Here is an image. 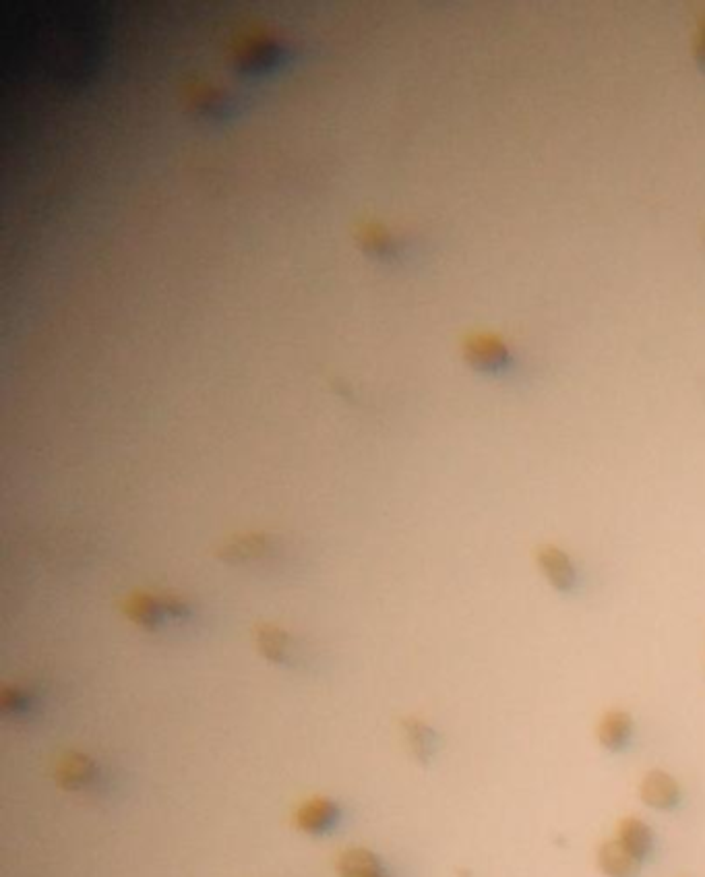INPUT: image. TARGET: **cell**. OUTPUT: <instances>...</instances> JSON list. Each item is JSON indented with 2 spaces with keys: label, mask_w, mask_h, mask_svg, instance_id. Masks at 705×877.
<instances>
[{
  "label": "cell",
  "mask_w": 705,
  "mask_h": 877,
  "mask_svg": "<svg viewBox=\"0 0 705 877\" xmlns=\"http://www.w3.org/2000/svg\"><path fill=\"white\" fill-rule=\"evenodd\" d=\"M635 724L629 712L625 710H608L598 722V741L608 751H621L633 739Z\"/></svg>",
  "instance_id": "10"
},
{
  "label": "cell",
  "mask_w": 705,
  "mask_h": 877,
  "mask_svg": "<svg viewBox=\"0 0 705 877\" xmlns=\"http://www.w3.org/2000/svg\"><path fill=\"white\" fill-rule=\"evenodd\" d=\"M36 708V695L21 685H5L0 691V710L5 716L23 718Z\"/></svg>",
  "instance_id": "14"
},
{
  "label": "cell",
  "mask_w": 705,
  "mask_h": 877,
  "mask_svg": "<svg viewBox=\"0 0 705 877\" xmlns=\"http://www.w3.org/2000/svg\"><path fill=\"white\" fill-rule=\"evenodd\" d=\"M253 642L257 652L267 662L278 664V667L296 669L306 656V650L296 635L278 623H257L253 627Z\"/></svg>",
  "instance_id": "3"
},
{
  "label": "cell",
  "mask_w": 705,
  "mask_h": 877,
  "mask_svg": "<svg viewBox=\"0 0 705 877\" xmlns=\"http://www.w3.org/2000/svg\"><path fill=\"white\" fill-rule=\"evenodd\" d=\"M102 780V766L85 751H65L54 762V782L67 793H89L98 789Z\"/></svg>",
  "instance_id": "4"
},
{
  "label": "cell",
  "mask_w": 705,
  "mask_h": 877,
  "mask_svg": "<svg viewBox=\"0 0 705 877\" xmlns=\"http://www.w3.org/2000/svg\"><path fill=\"white\" fill-rule=\"evenodd\" d=\"M536 565L544 580L561 594H569L579 584L577 565L567 551L557 544H542L536 551Z\"/></svg>",
  "instance_id": "7"
},
{
  "label": "cell",
  "mask_w": 705,
  "mask_h": 877,
  "mask_svg": "<svg viewBox=\"0 0 705 877\" xmlns=\"http://www.w3.org/2000/svg\"><path fill=\"white\" fill-rule=\"evenodd\" d=\"M400 724H402L406 745L414 758L420 764L431 762L435 751H437V733L433 731L431 724H426L424 720L414 718V716L402 718Z\"/></svg>",
  "instance_id": "11"
},
{
  "label": "cell",
  "mask_w": 705,
  "mask_h": 877,
  "mask_svg": "<svg viewBox=\"0 0 705 877\" xmlns=\"http://www.w3.org/2000/svg\"><path fill=\"white\" fill-rule=\"evenodd\" d=\"M342 822V807L335 799L313 795L302 799L292 811V826L309 836H323Z\"/></svg>",
  "instance_id": "5"
},
{
  "label": "cell",
  "mask_w": 705,
  "mask_h": 877,
  "mask_svg": "<svg viewBox=\"0 0 705 877\" xmlns=\"http://www.w3.org/2000/svg\"><path fill=\"white\" fill-rule=\"evenodd\" d=\"M693 52L699 60V65L705 67V9L699 13L697 17V29H695V42H693Z\"/></svg>",
  "instance_id": "16"
},
{
  "label": "cell",
  "mask_w": 705,
  "mask_h": 877,
  "mask_svg": "<svg viewBox=\"0 0 705 877\" xmlns=\"http://www.w3.org/2000/svg\"><path fill=\"white\" fill-rule=\"evenodd\" d=\"M462 356L466 365L478 373L501 375L513 367V350L509 342L488 329H474L462 338Z\"/></svg>",
  "instance_id": "2"
},
{
  "label": "cell",
  "mask_w": 705,
  "mask_h": 877,
  "mask_svg": "<svg viewBox=\"0 0 705 877\" xmlns=\"http://www.w3.org/2000/svg\"><path fill=\"white\" fill-rule=\"evenodd\" d=\"M598 865L608 877H637L639 873V859L633 857L619 840H610L600 846Z\"/></svg>",
  "instance_id": "12"
},
{
  "label": "cell",
  "mask_w": 705,
  "mask_h": 877,
  "mask_svg": "<svg viewBox=\"0 0 705 877\" xmlns=\"http://www.w3.org/2000/svg\"><path fill=\"white\" fill-rule=\"evenodd\" d=\"M617 840L639 861L650 857V853L654 849V834H652L650 826L639 818H625L619 824Z\"/></svg>",
  "instance_id": "13"
},
{
  "label": "cell",
  "mask_w": 705,
  "mask_h": 877,
  "mask_svg": "<svg viewBox=\"0 0 705 877\" xmlns=\"http://www.w3.org/2000/svg\"><path fill=\"white\" fill-rule=\"evenodd\" d=\"M120 613L143 631H160L172 623L191 621L195 609L189 598L174 592L133 590L120 600Z\"/></svg>",
  "instance_id": "1"
},
{
  "label": "cell",
  "mask_w": 705,
  "mask_h": 877,
  "mask_svg": "<svg viewBox=\"0 0 705 877\" xmlns=\"http://www.w3.org/2000/svg\"><path fill=\"white\" fill-rule=\"evenodd\" d=\"M335 873L340 877H385L389 875L381 857L362 846L344 849L335 857Z\"/></svg>",
  "instance_id": "8"
},
{
  "label": "cell",
  "mask_w": 705,
  "mask_h": 877,
  "mask_svg": "<svg viewBox=\"0 0 705 877\" xmlns=\"http://www.w3.org/2000/svg\"><path fill=\"white\" fill-rule=\"evenodd\" d=\"M385 877H389V875H385Z\"/></svg>",
  "instance_id": "17"
},
{
  "label": "cell",
  "mask_w": 705,
  "mask_h": 877,
  "mask_svg": "<svg viewBox=\"0 0 705 877\" xmlns=\"http://www.w3.org/2000/svg\"><path fill=\"white\" fill-rule=\"evenodd\" d=\"M362 234H364V247L369 251H379V253L393 251L391 236L379 226H364Z\"/></svg>",
  "instance_id": "15"
},
{
  "label": "cell",
  "mask_w": 705,
  "mask_h": 877,
  "mask_svg": "<svg viewBox=\"0 0 705 877\" xmlns=\"http://www.w3.org/2000/svg\"><path fill=\"white\" fill-rule=\"evenodd\" d=\"M280 549V540L273 534L265 532H249L232 536L222 549L218 557L226 563L234 565H247V563H259V561H271L275 559V553Z\"/></svg>",
  "instance_id": "6"
},
{
  "label": "cell",
  "mask_w": 705,
  "mask_h": 877,
  "mask_svg": "<svg viewBox=\"0 0 705 877\" xmlns=\"http://www.w3.org/2000/svg\"><path fill=\"white\" fill-rule=\"evenodd\" d=\"M641 799L654 809H674L681 803V786L670 774L652 770L641 780Z\"/></svg>",
  "instance_id": "9"
}]
</instances>
